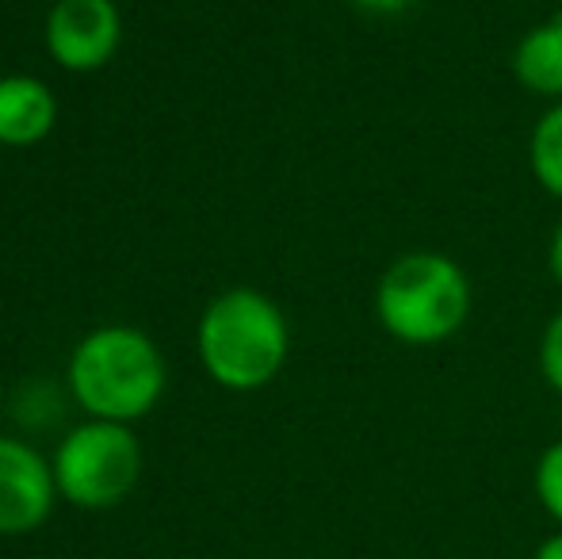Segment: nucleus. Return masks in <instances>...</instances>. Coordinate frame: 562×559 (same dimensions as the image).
I'll return each instance as SVG.
<instances>
[{
	"label": "nucleus",
	"mask_w": 562,
	"mask_h": 559,
	"mask_svg": "<svg viewBox=\"0 0 562 559\" xmlns=\"http://www.w3.org/2000/svg\"><path fill=\"white\" fill-rule=\"evenodd\" d=\"M123 38L115 0H58L46 15V51L69 74L108 66Z\"/></svg>",
	"instance_id": "obj_5"
},
{
	"label": "nucleus",
	"mask_w": 562,
	"mask_h": 559,
	"mask_svg": "<svg viewBox=\"0 0 562 559\" xmlns=\"http://www.w3.org/2000/svg\"><path fill=\"white\" fill-rule=\"evenodd\" d=\"M352 4L371 15H398V12H406V8H414L417 0H352Z\"/></svg>",
	"instance_id": "obj_12"
},
{
	"label": "nucleus",
	"mask_w": 562,
	"mask_h": 559,
	"mask_svg": "<svg viewBox=\"0 0 562 559\" xmlns=\"http://www.w3.org/2000/svg\"><path fill=\"white\" fill-rule=\"evenodd\" d=\"M142 445L123 422H85L61 437L54 452V483L81 510L119 506L138 487Z\"/></svg>",
	"instance_id": "obj_4"
},
{
	"label": "nucleus",
	"mask_w": 562,
	"mask_h": 559,
	"mask_svg": "<svg viewBox=\"0 0 562 559\" xmlns=\"http://www.w3.org/2000/svg\"><path fill=\"white\" fill-rule=\"evenodd\" d=\"M58 100L38 77H0V146L27 149L54 131Z\"/></svg>",
	"instance_id": "obj_7"
},
{
	"label": "nucleus",
	"mask_w": 562,
	"mask_h": 559,
	"mask_svg": "<svg viewBox=\"0 0 562 559\" xmlns=\"http://www.w3.org/2000/svg\"><path fill=\"white\" fill-rule=\"evenodd\" d=\"M69 395L100 422H138L165 395V360L134 326H100L69 357Z\"/></svg>",
	"instance_id": "obj_2"
},
{
	"label": "nucleus",
	"mask_w": 562,
	"mask_h": 559,
	"mask_svg": "<svg viewBox=\"0 0 562 559\" xmlns=\"http://www.w3.org/2000/svg\"><path fill=\"white\" fill-rule=\"evenodd\" d=\"M540 372H543V380H548V388L562 395V311L548 322V329H543Z\"/></svg>",
	"instance_id": "obj_11"
},
{
	"label": "nucleus",
	"mask_w": 562,
	"mask_h": 559,
	"mask_svg": "<svg viewBox=\"0 0 562 559\" xmlns=\"http://www.w3.org/2000/svg\"><path fill=\"white\" fill-rule=\"evenodd\" d=\"M532 559H562V529L551 533L548 540H540V548H536Z\"/></svg>",
	"instance_id": "obj_13"
},
{
	"label": "nucleus",
	"mask_w": 562,
	"mask_h": 559,
	"mask_svg": "<svg viewBox=\"0 0 562 559\" xmlns=\"http://www.w3.org/2000/svg\"><path fill=\"white\" fill-rule=\"evenodd\" d=\"M54 463L27 440L0 437V537L35 533L54 510Z\"/></svg>",
	"instance_id": "obj_6"
},
{
	"label": "nucleus",
	"mask_w": 562,
	"mask_h": 559,
	"mask_svg": "<svg viewBox=\"0 0 562 559\" xmlns=\"http://www.w3.org/2000/svg\"><path fill=\"white\" fill-rule=\"evenodd\" d=\"M528 165H532L536 180H540L551 195L562 200V104L548 108V112L540 115V123L532 127Z\"/></svg>",
	"instance_id": "obj_9"
},
{
	"label": "nucleus",
	"mask_w": 562,
	"mask_h": 559,
	"mask_svg": "<svg viewBox=\"0 0 562 559\" xmlns=\"http://www.w3.org/2000/svg\"><path fill=\"white\" fill-rule=\"evenodd\" d=\"M379 326L402 345H440L467 326L471 280L451 257L417 249L391 265L375 288Z\"/></svg>",
	"instance_id": "obj_3"
},
{
	"label": "nucleus",
	"mask_w": 562,
	"mask_h": 559,
	"mask_svg": "<svg viewBox=\"0 0 562 559\" xmlns=\"http://www.w3.org/2000/svg\"><path fill=\"white\" fill-rule=\"evenodd\" d=\"M207 376L226 391H260L288 365L291 334L283 311L252 288H229L211 299L195 329Z\"/></svg>",
	"instance_id": "obj_1"
},
{
	"label": "nucleus",
	"mask_w": 562,
	"mask_h": 559,
	"mask_svg": "<svg viewBox=\"0 0 562 559\" xmlns=\"http://www.w3.org/2000/svg\"><path fill=\"white\" fill-rule=\"evenodd\" d=\"M548 261H551V277H555V280H559V288H562V223H559L555 238H551V254H548Z\"/></svg>",
	"instance_id": "obj_14"
},
{
	"label": "nucleus",
	"mask_w": 562,
	"mask_h": 559,
	"mask_svg": "<svg viewBox=\"0 0 562 559\" xmlns=\"http://www.w3.org/2000/svg\"><path fill=\"white\" fill-rule=\"evenodd\" d=\"M513 74L536 97H562V15L532 27L513 51Z\"/></svg>",
	"instance_id": "obj_8"
},
{
	"label": "nucleus",
	"mask_w": 562,
	"mask_h": 559,
	"mask_svg": "<svg viewBox=\"0 0 562 559\" xmlns=\"http://www.w3.org/2000/svg\"><path fill=\"white\" fill-rule=\"evenodd\" d=\"M532 487H536V499H540L543 514L562 529V440L548 445L536 460L532 471Z\"/></svg>",
	"instance_id": "obj_10"
}]
</instances>
